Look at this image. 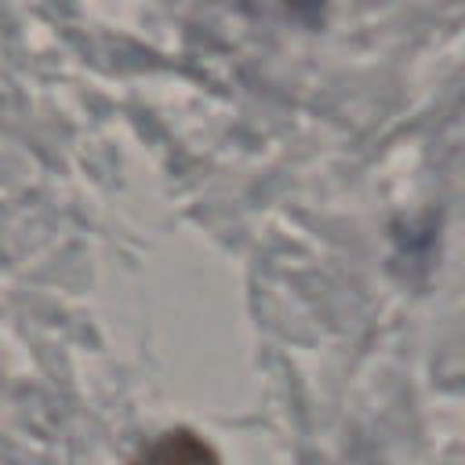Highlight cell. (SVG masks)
Wrapping results in <instances>:
<instances>
[{
	"label": "cell",
	"mask_w": 465,
	"mask_h": 465,
	"mask_svg": "<svg viewBox=\"0 0 465 465\" xmlns=\"http://www.w3.org/2000/svg\"><path fill=\"white\" fill-rule=\"evenodd\" d=\"M134 465H222L214 447L185 429L156 436L149 447H142Z\"/></svg>",
	"instance_id": "1"
}]
</instances>
